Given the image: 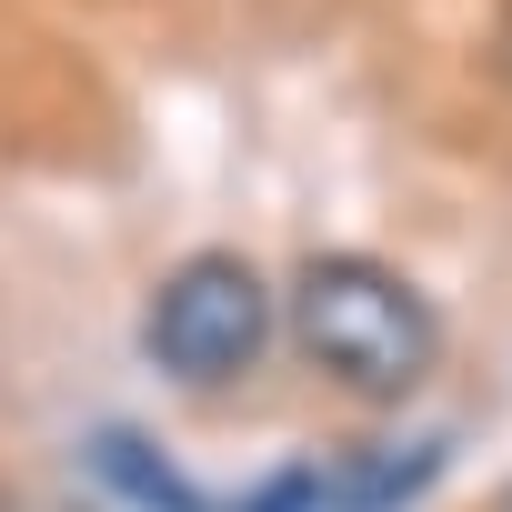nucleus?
Here are the masks:
<instances>
[{"mask_svg":"<svg viewBox=\"0 0 512 512\" xmlns=\"http://www.w3.org/2000/svg\"><path fill=\"white\" fill-rule=\"evenodd\" d=\"M302 362L322 382H342L352 402H412L442 362V312L372 251H312L292 272V302H282Z\"/></svg>","mask_w":512,"mask_h":512,"instance_id":"1","label":"nucleus"},{"mask_svg":"<svg viewBox=\"0 0 512 512\" xmlns=\"http://www.w3.org/2000/svg\"><path fill=\"white\" fill-rule=\"evenodd\" d=\"M282 332V302L272 282L241 262V251H191V262L161 272L151 312H141V352L171 392H231L251 362L272 352Z\"/></svg>","mask_w":512,"mask_h":512,"instance_id":"2","label":"nucleus"},{"mask_svg":"<svg viewBox=\"0 0 512 512\" xmlns=\"http://www.w3.org/2000/svg\"><path fill=\"white\" fill-rule=\"evenodd\" d=\"M442 472V442H402V452H372L352 472H332V512H402L422 482Z\"/></svg>","mask_w":512,"mask_h":512,"instance_id":"3","label":"nucleus"},{"mask_svg":"<svg viewBox=\"0 0 512 512\" xmlns=\"http://www.w3.org/2000/svg\"><path fill=\"white\" fill-rule=\"evenodd\" d=\"M502 512H512V492H502Z\"/></svg>","mask_w":512,"mask_h":512,"instance_id":"4","label":"nucleus"}]
</instances>
